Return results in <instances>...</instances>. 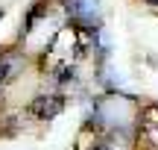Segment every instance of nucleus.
Listing matches in <instances>:
<instances>
[{
	"label": "nucleus",
	"mask_w": 158,
	"mask_h": 150,
	"mask_svg": "<svg viewBox=\"0 0 158 150\" xmlns=\"http://www.w3.org/2000/svg\"><path fill=\"white\" fill-rule=\"evenodd\" d=\"M132 109H135V103L129 97L108 94V97H100L94 103V121L108 130H126L132 124Z\"/></svg>",
	"instance_id": "f257e3e1"
},
{
	"label": "nucleus",
	"mask_w": 158,
	"mask_h": 150,
	"mask_svg": "<svg viewBox=\"0 0 158 150\" xmlns=\"http://www.w3.org/2000/svg\"><path fill=\"white\" fill-rule=\"evenodd\" d=\"M64 9L68 15L73 18L76 24H82L85 29H100V18H102V9H100V0H64Z\"/></svg>",
	"instance_id": "f03ea898"
},
{
	"label": "nucleus",
	"mask_w": 158,
	"mask_h": 150,
	"mask_svg": "<svg viewBox=\"0 0 158 150\" xmlns=\"http://www.w3.org/2000/svg\"><path fill=\"white\" fill-rule=\"evenodd\" d=\"M32 115L35 118H41V121H50V118H56L59 112L64 109V100L59 97V94H41V97H35L32 100Z\"/></svg>",
	"instance_id": "7ed1b4c3"
},
{
	"label": "nucleus",
	"mask_w": 158,
	"mask_h": 150,
	"mask_svg": "<svg viewBox=\"0 0 158 150\" xmlns=\"http://www.w3.org/2000/svg\"><path fill=\"white\" fill-rule=\"evenodd\" d=\"M21 68H23V59L18 56V53H3V56H0V86H6Z\"/></svg>",
	"instance_id": "20e7f679"
},
{
	"label": "nucleus",
	"mask_w": 158,
	"mask_h": 150,
	"mask_svg": "<svg viewBox=\"0 0 158 150\" xmlns=\"http://www.w3.org/2000/svg\"><path fill=\"white\" fill-rule=\"evenodd\" d=\"M94 150H111V147H108V144H97Z\"/></svg>",
	"instance_id": "39448f33"
},
{
	"label": "nucleus",
	"mask_w": 158,
	"mask_h": 150,
	"mask_svg": "<svg viewBox=\"0 0 158 150\" xmlns=\"http://www.w3.org/2000/svg\"><path fill=\"white\" fill-rule=\"evenodd\" d=\"M147 3H152V6H158V0H147Z\"/></svg>",
	"instance_id": "423d86ee"
}]
</instances>
